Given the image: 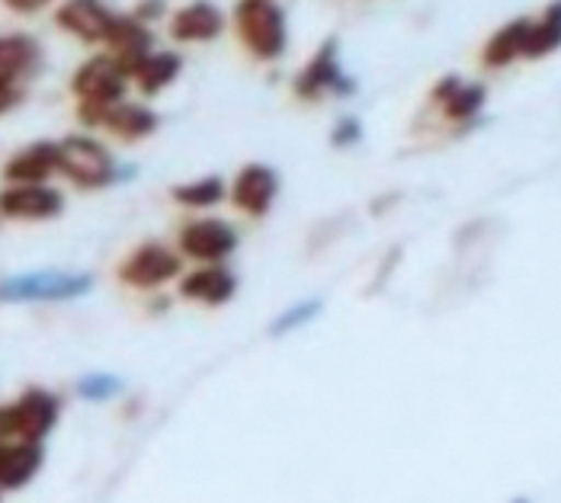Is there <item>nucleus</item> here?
<instances>
[{"mask_svg":"<svg viewBox=\"0 0 561 503\" xmlns=\"http://www.w3.org/2000/svg\"><path fill=\"white\" fill-rule=\"evenodd\" d=\"M234 36L254 61H276L289 48V23L276 0H238L234 13Z\"/></svg>","mask_w":561,"mask_h":503,"instance_id":"nucleus-1","label":"nucleus"},{"mask_svg":"<svg viewBox=\"0 0 561 503\" xmlns=\"http://www.w3.org/2000/svg\"><path fill=\"white\" fill-rule=\"evenodd\" d=\"M58 173L78 190H106L119 180V164L100 138L68 135L58 141Z\"/></svg>","mask_w":561,"mask_h":503,"instance_id":"nucleus-2","label":"nucleus"},{"mask_svg":"<svg viewBox=\"0 0 561 503\" xmlns=\"http://www.w3.org/2000/svg\"><path fill=\"white\" fill-rule=\"evenodd\" d=\"M186 273V260L176 248L161 241H145L135 251L126 253V260L116 266V276L123 286L135 293H158L168 283H176Z\"/></svg>","mask_w":561,"mask_h":503,"instance_id":"nucleus-3","label":"nucleus"},{"mask_svg":"<svg viewBox=\"0 0 561 503\" xmlns=\"http://www.w3.org/2000/svg\"><path fill=\"white\" fill-rule=\"evenodd\" d=\"M356 84L341 68V43L334 36L314 48V55L305 61V68L293 81V93L302 103H321L324 96H350Z\"/></svg>","mask_w":561,"mask_h":503,"instance_id":"nucleus-4","label":"nucleus"},{"mask_svg":"<svg viewBox=\"0 0 561 503\" xmlns=\"http://www.w3.org/2000/svg\"><path fill=\"white\" fill-rule=\"evenodd\" d=\"M241 235L231 221L225 218H190L180 225L176 231V251L183 260H193L199 266H213V263H225L231 253L238 251Z\"/></svg>","mask_w":561,"mask_h":503,"instance_id":"nucleus-5","label":"nucleus"},{"mask_svg":"<svg viewBox=\"0 0 561 503\" xmlns=\"http://www.w3.org/2000/svg\"><path fill=\"white\" fill-rule=\"evenodd\" d=\"M129 87V75L116 65V58L110 52H96L71 75V93L84 106H103V110L116 106L126 100Z\"/></svg>","mask_w":561,"mask_h":503,"instance_id":"nucleus-6","label":"nucleus"},{"mask_svg":"<svg viewBox=\"0 0 561 503\" xmlns=\"http://www.w3.org/2000/svg\"><path fill=\"white\" fill-rule=\"evenodd\" d=\"M93 289L90 273H58V270H43V273H23L0 279V301H71Z\"/></svg>","mask_w":561,"mask_h":503,"instance_id":"nucleus-7","label":"nucleus"},{"mask_svg":"<svg viewBox=\"0 0 561 503\" xmlns=\"http://www.w3.org/2000/svg\"><path fill=\"white\" fill-rule=\"evenodd\" d=\"M116 16L106 0H61L55 7V26L84 45H106Z\"/></svg>","mask_w":561,"mask_h":503,"instance_id":"nucleus-8","label":"nucleus"},{"mask_svg":"<svg viewBox=\"0 0 561 503\" xmlns=\"http://www.w3.org/2000/svg\"><path fill=\"white\" fill-rule=\"evenodd\" d=\"M279 196V173L266 164H244L228 183L231 206L248 218H266Z\"/></svg>","mask_w":561,"mask_h":503,"instance_id":"nucleus-9","label":"nucleus"},{"mask_svg":"<svg viewBox=\"0 0 561 503\" xmlns=\"http://www.w3.org/2000/svg\"><path fill=\"white\" fill-rule=\"evenodd\" d=\"M65 212V196L48 183H7L0 190V218L48 221Z\"/></svg>","mask_w":561,"mask_h":503,"instance_id":"nucleus-10","label":"nucleus"},{"mask_svg":"<svg viewBox=\"0 0 561 503\" xmlns=\"http://www.w3.org/2000/svg\"><path fill=\"white\" fill-rule=\"evenodd\" d=\"M58 398L45 388H26L13 404V439L20 443H43L45 436L55 430L58 423Z\"/></svg>","mask_w":561,"mask_h":503,"instance_id":"nucleus-11","label":"nucleus"},{"mask_svg":"<svg viewBox=\"0 0 561 503\" xmlns=\"http://www.w3.org/2000/svg\"><path fill=\"white\" fill-rule=\"evenodd\" d=\"M225 13L213 0H190L180 10H173L168 20V33L180 45H206L216 43L225 33Z\"/></svg>","mask_w":561,"mask_h":503,"instance_id":"nucleus-12","label":"nucleus"},{"mask_svg":"<svg viewBox=\"0 0 561 503\" xmlns=\"http://www.w3.org/2000/svg\"><path fill=\"white\" fill-rule=\"evenodd\" d=\"M176 293L183 301L193 305H206V308H221L238 295V276L225 266V263H213V266H193L176 279Z\"/></svg>","mask_w":561,"mask_h":503,"instance_id":"nucleus-13","label":"nucleus"},{"mask_svg":"<svg viewBox=\"0 0 561 503\" xmlns=\"http://www.w3.org/2000/svg\"><path fill=\"white\" fill-rule=\"evenodd\" d=\"M106 52L116 58V65L129 75H135V68L154 52V36H151V26H145V23H138L135 16H116V23H113V33H110V39H106Z\"/></svg>","mask_w":561,"mask_h":503,"instance_id":"nucleus-14","label":"nucleus"},{"mask_svg":"<svg viewBox=\"0 0 561 503\" xmlns=\"http://www.w3.org/2000/svg\"><path fill=\"white\" fill-rule=\"evenodd\" d=\"M43 65V45L26 33L0 36V84L23 87Z\"/></svg>","mask_w":561,"mask_h":503,"instance_id":"nucleus-15","label":"nucleus"},{"mask_svg":"<svg viewBox=\"0 0 561 503\" xmlns=\"http://www.w3.org/2000/svg\"><path fill=\"white\" fill-rule=\"evenodd\" d=\"M55 173H58V141H33L3 164L7 183H48Z\"/></svg>","mask_w":561,"mask_h":503,"instance_id":"nucleus-16","label":"nucleus"},{"mask_svg":"<svg viewBox=\"0 0 561 503\" xmlns=\"http://www.w3.org/2000/svg\"><path fill=\"white\" fill-rule=\"evenodd\" d=\"M100 128L110 132L119 141H145V138H151L161 128V116L151 106H145V103L123 100V103L110 106V113H106V119H103Z\"/></svg>","mask_w":561,"mask_h":503,"instance_id":"nucleus-17","label":"nucleus"},{"mask_svg":"<svg viewBox=\"0 0 561 503\" xmlns=\"http://www.w3.org/2000/svg\"><path fill=\"white\" fill-rule=\"evenodd\" d=\"M43 468V443H0V488H26Z\"/></svg>","mask_w":561,"mask_h":503,"instance_id":"nucleus-18","label":"nucleus"},{"mask_svg":"<svg viewBox=\"0 0 561 503\" xmlns=\"http://www.w3.org/2000/svg\"><path fill=\"white\" fill-rule=\"evenodd\" d=\"M183 75V55L180 52H161L154 48L131 75V84L141 96H158L161 90L176 84V78Z\"/></svg>","mask_w":561,"mask_h":503,"instance_id":"nucleus-19","label":"nucleus"},{"mask_svg":"<svg viewBox=\"0 0 561 503\" xmlns=\"http://www.w3.org/2000/svg\"><path fill=\"white\" fill-rule=\"evenodd\" d=\"M526 33H529V20L519 16V20H511L507 26H501L488 45L481 52V65L491 68V71H501L507 65H514L517 58H523V48H526Z\"/></svg>","mask_w":561,"mask_h":503,"instance_id":"nucleus-20","label":"nucleus"},{"mask_svg":"<svg viewBox=\"0 0 561 503\" xmlns=\"http://www.w3.org/2000/svg\"><path fill=\"white\" fill-rule=\"evenodd\" d=\"M171 199L180 209H216L228 199V183L225 176L209 173V176H199V180H186V183H176L171 190Z\"/></svg>","mask_w":561,"mask_h":503,"instance_id":"nucleus-21","label":"nucleus"},{"mask_svg":"<svg viewBox=\"0 0 561 503\" xmlns=\"http://www.w3.org/2000/svg\"><path fill=\"white\" fill-rule=\"evenodd\" d=\"M556 48H561V0H552L542 13V20H529L526 33V48L523 58H546Z\"/></svg>","mask_w":561,"mask_h":503,"instance_id":"nucleus-22","label":"nucleus"},{"mask_svg":"<svg viewBox=\"0 0 561 503\" xmlns=\"http://www.w3.org/2000/svg\"><path fill=\"white\" fill-rule=\"evenodd\" d=\"M484 100H488L484 84H466V81H459L446 100H439V106H443V116L449 123H469V119H476L478 113H481Z\"/></svg>","mask_w":561,"mask_h":503,"instance_id":"nucleus-23","label":"nucleus"},{"mask_svg":"<svg viewBox=\"0 0 561 503\" xmlns=\"http://www.w3.org/2000/svg\"><path fill=\"white\" fill-rule=\"evenodd\" d=\"M324 311V301L321 298H305V301H296V305H289L273 324H270V334L273 336H286L293 334V331H299L305 324H311L318 315Z\"/></svg>","mask_w":561,"mask_h":503,"instance_id":"nucleus-24","label":"nucleus"},{"mask_svg":"<svg viewBox=\"0 0 561 503\" xmlns=\"http://www.w3.org/2000/svg\"><path fill=\"white\" fill-rule=\"evenodd\" d=\"M123 391V381L116 376H106V373H96V376H84L78 381V395L84 401H110Z\"/></svg>","mask_w":561,"mask_h":503,"instance_id":"nucleus-25","label":"nucleus"},{"mask_svg":"<svg viewBox=\"0 0 561 503\" xmlns=\"http://www.w3.org/2000/svg\"><path fill=\"white\" fill-rule=\"evenodd\" d=\"M359 138H363V126H359L356 116H344V119H337V126L331 128V145L334 148H350Z\"/></svg>","mask_w":561,"mask_h":503,"instance_id":"nucleus-26","label":"nucleus"},{"mask_svg":"<svg viewBox=\"0 0 561 503\" xmlns=\"http://www.w3.org/2000/svg\"><path fill=\"white\" fill-rule=\"evenodd\" d=\"M131 16H135L138 23L151 26L154 20H161V16H164V0H138V3H135V10H131Z\"/></svg>","mask_w":561,"mask_h":503,"instance_id":"nucleus-27","label":"nucleus"},{"mask_svg":"<svg viewBox=\"0 0 561 503\" xmlns=\"http://www.w3.org/2000/svg\"><path fill=\"white\" fill-rule=\"evenodd\" d=\"M10 13H20V16H36L43 13L45 7H51L55 0H0Z\"/></svg>","mask_w":561,"mask_h":503,"instance_id":"nucleus-28","label":"nucleus"},{"mask_svg":"<svg viewBox=\"0 0 561 503\" xmlns=\"http://www.w3.org/2000/svg\"><path fill=\"white\" fill-rule=\"evenodd\" d=\"M20 100H23V87L0 84V116H7Z\"/></svg>","mask_w":561,"mask_h":503,"instance_id":"nucleus-29","label":"nucleus"},{"mask_svg":"<svg viewBox=\"0 0 561 503\" xmlns=\"http://www.w3.org/2000/svg\"><path fill=\"white\" fill-rule=\"evenodd\" d=\"M13 439V414H10V404L0 408V443H10Z\"/></svg>","mask_w":561,"mask_h":503,"instance_id":"nucleus-30","label":"nucleus"},{"mask_svg":"<svg viewBox=\"0 0 561 503\" xmlns=\"http://www.w3.org/2000/svg\"><path fill=\"white\" fill-rule=\"evenodd\" d=\"M517 503H529V501H517Z\"/></svg>","mask_w":561,"mask_h":503,"instance_id":"nucleus-31","label":"nucleus"}]
</instances>
